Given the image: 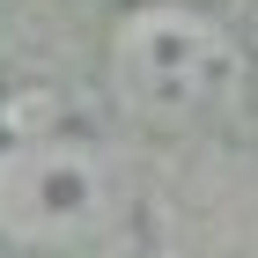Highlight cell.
I'll return each mask as SVG.
<instances>
[{
    "mask_svg": "<svg viewBox=\"0 0 258 258\" xmlns=\"http://www.w3.org/2000/svg\"><path fill=\"white\" fill-rule=\"evenodd\" d=\"M111 81L133 118L148 125H214L243 96V52L207 8L184 0H148L111 37Z\"/></svg>",
    "mask_w": 258,
    "mask_h": 258,
    "instance_id": "6da1fadb",
    "label": "cell"
},
{
    "mask_svg": "<svg viewBox=\"0 0 258 258\" xmlns=\"http://www.w3.org/2000/svg\"><path fill=\"white\" fill-rule=\"evenodd\" d=\"M125 221V162L89 133H22L0 148V243L74 251Z\"/></svg>",
    "mask_w": 258,
    "mask_h": 258,
    "instance_id": "7a4b0ae2",
    "label": "cell"
}]
</instances>
